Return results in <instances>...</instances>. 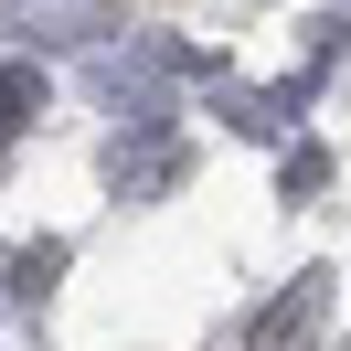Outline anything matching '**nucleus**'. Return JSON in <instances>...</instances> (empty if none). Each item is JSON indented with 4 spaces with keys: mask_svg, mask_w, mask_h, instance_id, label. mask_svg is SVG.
Returning <instances> with one entry per match:
<instances>
[{
    "mask_svg": "<svg viewBox=\"0 0 351 351\" xmlns=\"http://www.w3.org/2000/svg\"><path fill=\"white\" fill-rule=\"evenodd\" d=\"M319 319H330V266H298L287 298L256 319V341H245V351H308V341H319Z\"/></svg>",
    "mask_w": 351,
    "mask_h": 351,
    "instance_id": "1",
    "label": "nucleus"
},
{
    "mask_svg": "<svg viewBox=\"0 0 351 351\" xmlns=\"http://www.w3.org/2000/svg\"><path fill=\"white\" fill-rule=\"evenodd\" d=\"M32 117H43V75H32V64H0V149L22 138Z\"/></svg>",
    "mask_w": 351,
    "mask_h": 351,
    "instance_id": "2",
    "label": "nucleus"
},
{
    "mask_svg": "<svg viewBox=\"0 0 351 351\" xmlns=\"http://www.w3.org/2000/svg\"><path fill=\"white\" fill-rule=\"evenodd\" d=\"M53 277H64V245H53V234H43V245H22V256H11V298H43Z\"/></svg>",
    "mask_w": 351,
    "mask_h": 351,
    "instance_id": "3",
    "label": "nucleus"
},
{
    "mask_svg": "<svg viewBox=\"0 0 351 351\" xmlns=\"http://www.w3.org/2000/svg\"><path fill=\"white\" fill-rule=\"evenodd\" d=\"M319 181H330V149H319V138H308V149L287 160V192H319Z\"/></svg>",
    "mask_w": 351,
    "mask_h": 351,
    "instance_id": "4",
    "label": "nucleus"
}]
</instances>
